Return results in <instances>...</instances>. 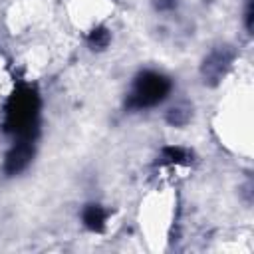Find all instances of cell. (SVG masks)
Wrapping results in <instances>:
<instances>
[{"instance_id": "cell-4", "label": "cell", "mask_w": 254, "mask_h": 254, "mask_svg": "<svg viewBox=\"0 0 254 254\" xmlns=\"http://www.w3.org/2000/svg\"><path fill=\"white\" fill-rule=\"evenodd\" d=\"M32 159H34V141H18L6 155L4 171L8 175H18L30 165Z\"/></svg>"}, {"instance_id": "cell-1", "label": "cell", "mask_w": 254, "mask_h": 254, "mask_svg": "<svg viewBox=\"0 0 254 254\" xmlns=\"http://www.w3.org/2000/svg\"><path fill=\"white\" fill-rule=\"evenodd\" d=\"M40 115V97L36 89L22 85L18 87L6 105L4 129L18 141H34Z\"/></svg>"}, {"instance_id": "cell-3", "label": "cell", "mask_w": 254, "mask_h": 254, "mask_svg": "<svg viewBox=\"0 0 254 254\" xmlns=\"http://www.w3.org/2000/svg\"><path fill=\"white\" fill-rule=\"evenodd\" d=\"M234 50L230 46H216L204 60H202V65H200V75L204 79V83L208 85H216L224 75L226 71L230 69L232 62H234Z\"/></svg>"}, {"instance_id": "cell-7", "label": "cell", "mask_w": 254, "mask_h": 254, "mask_svg": "<svg viewBox=\"0 0 254 254\" xmlns=\"http://www.w3.org/2000/svg\"><path fill=\"white\" fill-rule=\"evenodd\" d=\"M167 121L173 127H185L190 121V107L185 103H179L167 111Z\"/></svg>"}, {"instance_id": "cell-9", "label": "cell", "mask_w": 254, "mask_h": 254, "mask_svg": "<svg viewBox=\"0 0 254 254\" xmlns=\"http://www.w3.org/2000/svg\"><path fill=\"white\" fill-rule=\"evenodd\" d=\"M153 6H155V10L167 12V10H173L177 6V0H153Z\"/></svg>"}, {"instance_id": "cell-2", "label": "cell", "mask_w": 254, "mask_h": 254, "mask_svg": "<svg viewBox=\"0 0 254 254\" xmlns=\"http://www.w3.org/2000/svg\"><path fill=\"white\" fill-rule=\"evenodd\" d=\"M173 91V79L163 71L143 69L133 77V83L125 97L129 111H145L161 105Z\"/></svg>"}, {"instance_id": "cell-8", "label": "cell", "mask_w": 254, "mask_h": 254, "mask_svg": "<svg viewBox=\"0 0 254 254\" xmlns=\"http://www.w3.org/2000/svg\"><path fill=\"white\" fill-rule=\"evenodd\" d=\"M161 159L165 163H187L189 151L183 147H165L161 153Z\"/></svg>"}, {"instance_id": "cell-5", "label": "cell", "mask_w": 254, "mask_h": 254, "mask_svg": "<svg viewBox=\"0 0 254 254\" xmlns=\"http://www.w3.org/2000/svg\"><path fill=\"white\" fill-rule=\"evenodd\" d=\"M107 216H109V210L99 202H87L81 208V224L89 232H103L107 226Z\"/></svg>"}, {"instance_id": "cell-6", "label": "cell", "mask_w": 254, "mask_h": 254, "mask_svg": "<svg viewBox=\"0 0 254 254\" xmlns=\"http://www.w3.org/2000/svg\"><path fill=\"white\" fill-rule=\"evenodd\" d=\"M111 44V32L105 26H95L89 34H87V46L93 52H103L107 46Z\"/></svg>"}]
</instances>
